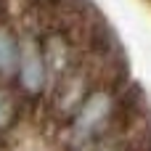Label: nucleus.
Wrapping results in <instances>:
<instances>
[{
  "label": "nucleus",
  "mask_w": 151,
  "mask_h": 151,
  "mask_svg": "<svg viewBox=\"0 0 151 151\" xmlns=\"http://www.w3.org/2000/svg\"><path fill=\"white\" fill-rule=\"evenodd\" d=\"M11 122V106H8V101L3 98V93H0V127H5Z\"/></svg>",
  "instance_id": "nucleus-6"
},
{
  "label": "nucleus",
  "mask_w": 151,
  "mask_h": 151,
  "mask_svg": "<svg viewBox=\"0 0 151 151\" xmlns=\"http://www.w3.org/2000/svg\"><path fill=\"white\" fill-rule=\"evenodd\" d=\"M16 66H19V42L0 24V74H13Z\"/></svg>",
  "instance_id": "nucleus-5"
},
{
  "label": "nucleus",
  "mask_w": 151,
  "mask_h": 151,
  "mask_svg": "<svg viewBox=\"0 0 151 151\" xmlns=\"http://www.w3.org/2000/svg\"><path fill=\"white\" fill-rule=\"evenodd\" d=\"M93 151H125V149H122V146H117V143H104V141H101Z\"/></svg>",
  "instance_id": "nucleus-7"
},
{
  "label": "nucleus",
  "mask_w": 151,
  "mask_h": 151,
  "mask_svg": "<svg viewBox=\"0 0 151 151\" xmlns=\"http://www.w3.org/2000/svg\"><path fill=\"white\" fill-rule=\"evenodd\" d=\"M96 88L90 85L88 74H66L61 82V93H58V109L66 114H74L80 109V104L93 93Z\"/></svg>",
  "instance_id": "nucleus-3"
},
{
  "label": "nucleus",
  "mask_w": 151,
  "mask_h": 151,
  "mask_svg": "<svg viewBox=\"0 0 151 151\" xmlns=\"http://www.w3.org/2000/svg\"><path fill=\"white\" fill-rule=\"evenodd\" d=\"M42 50H45L48 72H53L58 77H66V69H69V45H66V40L58 32L48 35V37H42Z\"/></svg>",
  "instance_id": "nucleus-4"
},
{
  "label": "nucleus",
  "mask_w": 151,
  "mask_h": 151,
  "mask_svg": "<svg viewBox=\"0 0 151 151\" xmlns=\"http://www.w3.org/2000/svg\"><path fill=\"white\" fill-rule=\"evenodd\" d=\"M125 119V114L117 117V104H114V93L96 88L82 104L80 109L72 114V125H69V138L72 146H85L96 138L104 141V135L109 130H114L119 122Z\"/></svg>",
  "instance_id": "nucleus-1"
},
{
  "label": "nucleus",
  "mask_w": 151,
  "mask_h": 151,
  "mask_svg": "<svg viewBox=\"0 0 151 151\" xmlns=\"http://www.w3.org/2000/svg\"><path fill=\"white\" fill-rule=\"evenodd\" d=\"M19 85L24 93L37 96L48 80V61L42 50V40L35 35H24L19 42Z\"/></svg>",
  "instance_id": "nucleus-2"
}]
</instances>
